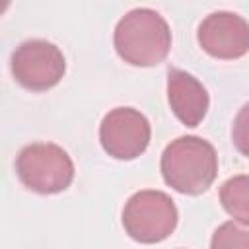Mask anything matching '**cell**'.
<instances>
[{
	"label": "cell",
	"instance_id": "cell-1",
	"mask_svg": "<svg viewBox=\"0 0 249 249\" xmlns=\"http://www.w3.org/2000/svg\"><path fill=\"white\" fill-rule=\"evenodd\" d=\"M113 45L117 54L130 66H158L171 51V29L156 10L134 8L119 19Z\"/></svg>",
	"mask_w": 249,
	"mask_h": 249
},
{
	"label": "cell",
	"instance_id": "cell-2",
	"mask_svg": "<svg viewBox=\"0 0 249 249\" xmlns=\"http://www.w3.org/2000/svg\"><path fill=\"white\" fill-rule=\"evenodd\" d=\"M163 181L181 195H202L218 175V154L200 136L171 140L160 160Z\"/></svg>",
	"mask_w": 249,
	"mask_h": 249
},
{
	"label": "cell",
	"instance_id": "cell-3",
	"mask_svg": "<svg viewBox=\"0 0 249 249\" xmlns=\"http://www.w3.org/2000/svg\"><path fill=\"white\" fill-rule=\"evenodd\" d=\"M16 175L37 195H56L74 181V161L64 148L53 142H35L19 150Z\"/></svg>",
	"mask_w": 249,
	"mask_h": 249
},
{
	"label": "cell",
	"instance_id": "cell-4",
	"mask_svg": "<svg viewBox=\"0 0 249 249\" xmlns=\"http://www.w3.org/2000/svg\"><path fill=\"white\" fill-rule=\"evenodd\" d=\"M179 212L173 198L163 191L144 189L134 193L123 208V228L138 243H160L177 228Z\"/></svg>",
	"mask_w": 249,
	"mask_h": 249
},
{
	"label": "cell",
	"instance_id": "cell-5",
	"mask_svg": "<svg viewBox=\"0 0 249 249\" xmlns=\"http://www.w3.org/2000/svg\"><path fill=\"white\" fill-rule=\"evenodd\" d=\"M10 68L14 80L21 88L31 91H47L62 80L66 60L56 45L45 39H29L16 47L10 58Z\"/></svg>",
	"mask_w": 249,
	"mask_h": 249
},
{
	"label": "cell",
	"instance_id": "cell-6",
	"mask_svg": "<svg viewBox=\"0 0 249 249\" xmlns=\"http://www.w3.org/2000/svg\"><path fill=\"white\" fill-rule=\"evenodd\" d=\"M150 121L132 107L111 109L99 124L101 148L121 161H130L142 156L150 144Z\"/></svg>",
	"mask_w": 249,
	"mask_h": 249
},
{
	"label": "cell",
	"instance_id": "cell-7",
	"mask_svg": "<svg viewBox=\"0 0 249 249\" xmlns=\"http://www.w3.org/2000/svg\"><path fill=\"white\" fill-rule=\"evenodd\" d=\"M196 41L214 58H241L249 53V21L233 12H212L200 21Z\"/></svg>",
	"mask_w": 249,
	"mask_h": 249
},
{
	"label": "cell",
	"instance_id": "cell-8",
	"mask_svg": "<svg viewBox=\"0 0 249 249\" xmlns=\"http://www.w3.org/2000/svg\"><path fill=\"white\" fill-rule=\"evenodd\" d=\"M167 101L173 115L191 128L202 123L210 105V97L202 82L179 68L167 70Z\"/></svg>",
	"mask_w": 249,
	"mask_h": 249
},
{
	"label": "cell",
	"instance_id": "cell-9",
	"mask_svg": "<svg viewBox=\"0 0 249 249\" xmlns=\"http://www.w3.org/2000/svg\"><path fill=\"white\" fill-rule=\"evenodd\" d=\"M224 210L239 224L249 226V175H233L220 187Z\"/></svg>",
	"mask_w": 249,
	"mask_h": 249
},
{
	"label": "cell",
	"instance_id": "cell-10",
	"mask_svg": "<svg viewBox=\"0 0 249 249\" xmlns=\"http://www.w3.org/2000/svg\"><path fill=\"white\" fill-rule=\"evenodd\" d=\"M210 249H249V230L235 222H224L214 230Z\"/></svg>",
	"mask_w": 249,
	"mask_h": 249
},
{
	"label": "cell",
	"instance_id": "cell-11",
	"mask_svg": "<svg viewBox=\"0 0 249 249\" xmlns=\"http://www.w3.org/2000/svg\"><path fill=\"white\" fill-rule=\"evenodd\" d=\"M231 142L235 146V150L249 158V103H245L239 113L233 119L231 124Z\"/></svg>",
	"mask_w": 249,
	"mask_h": 249
}]
</instances>
